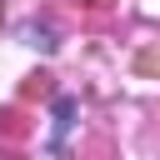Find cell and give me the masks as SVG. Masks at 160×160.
Returning a JSON list of instances; mask_svg holds the SVG:
<instances>
[{
  "mask_svg": "<svg viewBox=\"0 0 160 160\" xmlns=\"http://www.w3.org/2000/svg\"><path fill=\"white\" fill-rule=\"evenodd\" d=\"M0 20H5V10H0Z\"/></svg>",
  "mask_w": 160,
  "mask_h": 160,
  "instance_id": "obj_4",
  "label": "cell"
},
{
  "mask_svg": "<svg viewBox=\"0 0 160 160\" xmlns=\"http://www.w3.org/2000/svg\"><path fill=\"white\" fill-rule=\"evenodd\" d=\"M85 5H95V10H105V5H110V0H85Z\"/></svg>",
  "mask_w": 160,
  "mask_h": 160,
  "instance_id": "obj_3",
  "label": "cell"
},
{
  "mask_svg": "<svg viewBox=\"0 0 160 160\" xmlns=\"http://www.w3.org/2000/svg\"><path fill=\"white\" fill-rule=\"evenodd\" d=\"M70 115H75V100H60V120H55V140L70 130Z\"/></svg>",
  "mask_w": 160,
  "mask_h": 160,
  "instance_id": "obj_1",
  "label": "cell"
},
{
  "mask_svg": "<svg viewBox=\"0 0 160 160\" xmlns=\"http://www.w3.org/2000/svg\"><path fill=\"white\" fill-rule=\"evenodd\" d=\"M140 70H160V50H145L140 55Z\"/></svg>",
  "mask_w": 160,
  "mask_h": 160,
  "instance_id": "obj_2",
  "label": "cell"
}]
</instances>
